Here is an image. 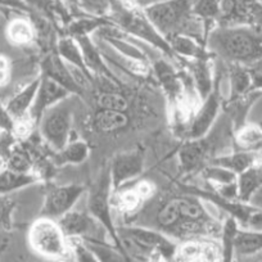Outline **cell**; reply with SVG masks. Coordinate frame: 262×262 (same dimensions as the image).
<instances>
[{"label": "cell", "mask_w": 262, "mask_h": 262, "mask_svg": "<svg viewBox=\"0 0 262 262\" xmlns=\"http://www.w3.org/2000/svg\"><path fill=\"white\" fill-rule=\"evenodd\" d=\"M205 45L225 64L249 67L262 58V27L216 25L208 32Z\"/></svg>", "instance_id": "obj_1"}, {"label": "cell", "mask_w": 262, "mask_h": 262, "mask_svg": "<svg viewBox=\"0 0 262 262\" xmlns=\"http://www.w3.org/2000/svg\"><path fill=\"white\" fill-rule=\"evenodd\" d=\"M194 3L195 0H156L143 7V12L165 39L185 35L205 45L208 32L205 22L194 14Z\"/></svg>", "instance_id": "obj_2"}, {"label": "cell", "mask_w": 262, "mask_h": 262, "mask_svg": "<svg viewBox=\"0 0 262 262\" xmlns=\"http://www.w3.org/2000/svg\"><path fill=\"white\" fill-rule=\"evenodd\" d=\"M111 2H112V9L108 19L113 25L130 34L131 36H134L137 40H143L162 52L168 58L179 62L167 40L155 29V26L147 18L143 12V7L131 0H111Z\"/></svg>", "instance_id": "obj_3"}, {"label": "cell", "mask_w": 262, "mask_h": 262, "mask_svg": "<svg viewBox=\"0 0 262 262\" xmlns=\"http://www.w3.org/2000/svg\"><path fill=\"white\" fill-rule=\"evenodd\" d=\"M117 230L122 251L128 261L147 262L155 253L161 254L166 261H171L178 253L179 247L175 241L158 229L126 226L117 228Z\"/></svg>", "instance_id": "obj_4"}, {"label": "cell", "mask_w": 262, "mask_h": 262, "mask_svg": "<svg viewBox=\"0 0 262 262\" xmlns=\"http://www.w3.org/2000/svg\"><path fill=\"white\" fill-rule=\"evenodd\" d=\"M29 243L40 256L50 259H67L71 246L55 220L40 217L29 230Z\"/></svg>", "instance_id": "obj_5"}, {"label": "cell", "mask_w": 262, "mask_h": 262, "mask_svg": "<svg viewBox=\"0 0 262 262\" xmlns=\"http://www.w3.org/2000/svg\"><path fill=\"white\" fill-rule=\"evenodd\" d=\"M112 184H111L110 168H108L100 173L94 185L90 188L88 195V212L104 228L105 233L112 239L113 244L123 253L117 226L115 225L112 216Z\"/></svg>", "instance_id": "obj_6"}, {"label": "cell", "mask_w": 262, "mask_h": 262, "mask_svg": "<svg viewBox=\"0 0 262 262\" xmlns=\"http://www.w3.org/2000/svg\"><path fill=\"white\" fill-rule=\"evenodd\" d=\"M72 108L69 98L49 108L39 122L40 137L54 152H58L71 142Z\"/></svg>", "instance_id": "obj_7"}, {"label": "cell", "mask_w": 262, "mask_h": 262, "mask_svg": "<svg viewBox=\"0 0 262 262\" xmlns=\"http://www.w3.org/2000/svg\"><path fill=\"white\" fill-rule=\"evenodd\" d=\"M221 74H215V85L213 90L206 99L201 102L200 107L191 117L190 122L186 126V139H196L207 135L220 117V111L223 107V95H221Z\"/></svg>", "instance_id": "obj_8"}, {"label": "cell", "mask_w": 262, "mask_h": 262, "mask_svg": "<svg viewBox=\"0 0 262 262\" xmlns=\"http://www.w3.org/2000/svg\"><path fill=\"white\" fill-rule=\"evenodd\" d=\"M85 191H86V188L79 184L54 186L49 189L44 198L40 216L57 221L63 215L74 210L75 205Z\"/></svg>", "instance_id": "obj_9"}, {"label": "cell", "mask_w": 262, "mask_h": 262, "mask_svg": "<svg viewBox=\"0 0 262 262\" xmlns=\"http://www.w3.org/2000/svg\"><path fill=\"white\" fill-rule=\"evenodd\" d=\"M144 150L137 148L134 150L118 153L111 162L110 176L112 191H117L128 181L139 178L144 171Z\"/></svg>", "instance_id": "obj_10"}, {"label": "cell", "mask_w": 262, "mask_h": 262, "mask_svg": "<svg viewBox=\"0 0 262 262\" xmlns=\"http://www.w3.org/2000/svg\"><path fill=\"white\" fill-rule=\"evenodd\" d=\"M67 239H100L104 228L89 212L71 210L57 220ZM107 234V233H105Z\"/></svg>", "instance_id": "obj_11"}, {"label": "cell", "mask_w": 262, "mask_h": 262, "mask_svg": "<svg viewBox=\"0 0 262 262\" xmlns=\"http://www.w3.org/2000/svg\"><path fill=\"white\" fill-rule=\"evenodd\" d=\"M72 95L67 89L55 82L54 80L47 76L40 75V85L37 90L36 98L32 104L31 111L29 113V118L34 125H39L40 120L49 108L54 107L55 104Z\"/></svg>", "instance_id": "obj_12"}, {"label": "cell", "mask_w": 262, "mask_h": 262, "mask_svg": "<svg viewBox=\"0 0 262 262\" xmlns=\"http://www.w3.org/2000/svg\"><path fill=\"white\" fill-rule=\"evenodd\" d=\"M40 75L47 76L49 79L54 80L59 85H62L64 89L69 90L74 95H81L84 90L80 88L72 75L70 66L59 57L57 50L47 53L42 60L40 62Z\"/></svg>", "instance_id": "obj_13"}, {"label": "cell", "mask_w": 262, "mask_h": 262, "mask_svg": "<svg viewBox=\"0 0 262 262\" xmlns=\"http://www.w3.org/2000/svg\"><path fill=\"white\" fill-rule=\"evenodd\" d=\"M81 49L82 57H84L85 64L88 70L93 74L94 77H103L108 82H112L115 85H120V80L115 76L108 62L103 57L99 47L92 40L90 35H84V36L74 37Z\"/></svg>", "instance_id": "obj_14"}, {"label": "cell", "mask_w": 262, "mask_h": 262, "mask_svg": "<svg viewBox=\"0 0 262 262\" xmlns=\"http://www.w3.org/2000/svg\"><path fill=\"white\" fill-rule=\"evenodd\" d=\"M213 57L198 58V59H180L181 63L188 66L189 75L193 80L194 88L201 100L206 99L215 85V72L212 71Z\"/></svg>", "instance_id": "obj_15"}, {"label": "cell", "mask_w": 262, "mask_h": 262, "mask_svg": "<svg viewBox=\"0 0 262 262\" xmlns=\"http://www.w3.org/2000/svg\"><path fill=\"white\" fill-rule=\"evenodd\" d=\"M39 85L40 75L35 77L32 81H30L29 84L25 85L22 89H19L16 94L12 95L8 102L6 103L7 111L16 122L29 118V113L31 111L32 104H34L35 98H36Z\"/></svg>", "instance_id": "obj_16"}, {"label": "cell", "mask_w": 262, "mask_h": 262, "mask_svg": "<svg viewBox=\"0 0 262 262\" xmlns=\"http://www.w3.org/2000/svg\"><path fill=\"white\" fill-rule=\"evenodd\" d=\"M262 97L261 90H252L235 99H229L225 104V115L230 120L234 131L244 125L252 105Z\"/></svg>", "instance_id": "obj_17"}, {"label": "cell", "mask_w": 262, "mask_h": 262, "mask_svg": "<svg viewBox=\"0 0 262 262\" xmlns=\"http://www.w3.org/2000/svg\"><path fill=\"white\" fill-rule=\"evenodd\" d=\"M166 40L178 57L179 62H180V59H198V58L213 57L206 49L205 45L196 41L193 37L185 36V35H171V36L166 37Z\"/></svg>", "instance_id": "obj_18"}, {"label": "cell", "mask_w": 262, "mask_h": 262, "mask_svg": "<svg viewBox=\"0 0 262 262\" xmlns=\"http://www.w3.org/2000/svg\"><path fill=\"white\" fill-rule=\"evenodd\" d=\"M55 50H57L59 57L62 58L67 64L72 66L75 69L82 71L90 80H92V81L95 82V77L93 76L92 72L88 70L86 64H85L84 57H82L81 49H80L79 44H77V41L74 37L69 36V35H62V36L57 40Z\"/></svg>", "instance_id": "obj_19"}, {"label": "cell", "mask_w": 262, "mask_h": 262, "mask_svg": "<svg viewBox=\"0 0 262 262\" xmlns=\"http://www.w3.org/2000/svg\"><path fill=\"white\" fill-rule=\"evenodd\" d=\"M89 145L84 140H71L58 152H54L53 163L57 167L67 165H81L89 157Z\"/></svg>", "instance_id": "obj_20"}, {"label": "cell", "mask_w": 262, "mask_h": 262, "mask_svg": "<svg viewBox=\"0 0 262 262\" xmlns=\"http://www.w3.org/2000/svg\"><path fill=\"white\" fill-rule=\"evenodd\" d=\"M233 144L235 150H262L261 123H244L234 131Z\"/></svg>", "instance_id": "obj_21"}, {"label": "cell", "mask_w": 262, "mask_h": 262, "mask_svg": "<svg viewBox=\"0 0 262 262\" xmlns=\"http://www.w3.org/2000/svg\"><path fill=\"white\" fill-rule=\"evenodd\" d=\"M39 180L40 178L35 172H19L4 167L0 172V194L9 195L13 191L32 185Z\"/></svg>", "instance_id": "obj_22"}, {"label": "cell", "mask_w": 262, "mask_h": 262, "mask_svg": "<svg viewBox=\"0 0 262 262\" xmlns=\"http://www.w3.org/2000/svg\"><path fill=\"white\" fill-rule=\"evenodd\" d=\"M6 36L12 45L27 47L35 41V31L31 21L25 17L11 19L7 25Z\"/></svg>", "instance_id": "obj_23"}, {"label": "cell", "mask_w": 262, "mask_h": 262, "mask_svg": "<svg viewBox=\"0 0 262 262\" xmlns=\"http://www.w3.org/2000/svg\"><path fill=\"white\" fill-rule=\"evenodd\" d=\"M262 251V230L241 228L236 234L234 256L248 257Z\"/></svg>", "instance_id": "obj_24"}, {"label": "cell", "mask_w": 262, "mask_h": 262, "mask_svg": "<svg viewBox=\"0 0 262 262\" xmlns=\"http://www.w3.org/2000/svg\"><path fill=\"white\" fill-rule=\"evenodd\" d=\"M236 185L239 201L248 203L254 191L262 186V165H254L239 173L236 178Z\"/></svg>", "instance_id": "obj_25"}, {"label": "cell", "mask_w": 262, "mask_h": 262, "mask_svg": "<svg viewBox=\"0 0 262 262\" xmlns=\"http://www.w3.org/2000/svg\"><path fill=\"white\" fill-rule=\"evenodd\" d=\"M128 123L126 112L111 110H99L94 116L93 125L99 133H115L125 128Z\"/></svg>", "instance_id": "obj_26"}, {"label": "cell", "mask_w": 262, "mask_h": 262, "mask_svg": "<svg viewBox=\"0 0 262 262\" xmlns=\"http://www.w3.org/2000/svg\"><path fill=\"white\" fill-rule=\"evenodd\" d=\"M229 84H230V98L235 99L247 93L252 92V79L248 67L239 64H228Z\"/></svg>", "instance_id": "obj_27"}, {"label": "cell", "mask_w": 262, "mask_h": 262, "mask_svg": "<svg viewBox=\"0 0 262 262\" xmlns=\"http://www.w3.org/2000/svg\"><path fill=\"white\" fill-rule=\"evenodd\" d=\"M241 225L233 216H228L221 225V259L223 262H231L234 258V246L236 234Z\"/></svg>", "instance_id": "obj_28"}, {"label": "cell", "mask_w": 262, "mask_h": 262, "mask_svg": "<svg viewBox=\"0 0 262 262\" xmlns=\"http://www.w3.org/2000/svg\"><path fill=\"white\" fill-rule=\"evenodd\" d=\"M145 201L143 196L138 193L135 186L130 189H118L112 194V205L120 210L122 213H133L142 208Z\"/></svg>", "instance_id": "obj_29"}, {"label": "cell", "mask_w": 262, "mask_h": 262, "mask_svg": "<svg viewBox=\"0 0 262 262\" xmlns=\"http://www.w3.org/2000/svg\"><path fill=\"white\" fill-rule=\"evenodd\" d=\"M100 262H128L125 254L116 246L111 247L103 239H84L81 241Z\"/></svg>", "instance_id": "obj_30"}, {"label": "cell", "mask_w": 262, "mask_h": 262, "mask_svg": "<svg viewBox=\"0 0 262 262\" xmlns=\"http://www.w3.org/2000/svg\"><path fill=\"white\" fill-rule=\"evenodd\" d=\"M193 12L205 22L207 32H210L215 27L213 24L221 19V0H195Z\"/></svg>", "instance_id": "obj_31"}, {"label": "cell", "mask_w": 262, "mask_h": 262, "mask_svg": "<svg viewBox=\"0 0 262 262\" xmlns=\"http://www.w3.org/2000/svg\"><path fill=\"white\" fill-rule=\"evenodd\" d=\"M202 173V178L210 184L211 186L216 185H225V184H231L235 183L238 175L234 173L233 171L228 170L225 167H221V166L212 165V163H208L205 167L201 170Z\"/></svg>", "instance_id": "obj_32"}, {"label": "cell", "mask_w": 262, "mask_h": 262, "mask_svg": "<svg viewBox=\"0 0 262 262\" xmlns=\"http://www.w3.org/2000/svg\"><path fill=\"white\" fill-rule=\"evenodd\" d=\"M77 7L88 16L108 18L112 9L111 0H77Z\"/></svg>", "instance_id": "obj_33"}, {"label": "cell", "mask_w": 262, "mask_h": 262, "mask_svg": "<svg viewBox=\"0 0 262 262\" xmlns=\"http://www.w3.org/2000/svg\"><path fill=\"white\" fill-rule=\"evenodd\" d=\"M97 104L99 110H111L126 112L128 108L127 100L122 94L116 92H103L98 95Z\"/></svg>", "instance_id": "obj_34"}, {"label": "cell", "mask_w": 262, "mask_h": 262, "mask_svg": "<svg viewBox=\"0 0 262 262\" xmlns=\"http://www.w3.org/2000/svg\"><path fill=\"white\" fill-rule=\"evenodd\" d=\"M16 203L9 198V195L0 194V229L11 230L12 213L14 211Z\"/></svg>", "instance_id": "obj_35"}, {"label": "cell", "mask_w": 262, "mask_h": 262, "mask_svg": "<svg viewBox=\"0 0 262 262\" xmlns=\"http://www.w3.org/2000/svg\"><path fill=\"white\" fill-rule=\"evenodd\" d=\"M70 246L77 262H100L80 239H70Z\"/></svg>", "instance_id": "obj_36"}, {"label": "cell", "mask_w": 262, "mask_h": 262, "mask_svg": "<svg viewBox=\"0 0 262 262\" xmlns=\"http://www.w3.org/2000/svg\"><path fill=\"white\" fill-rule=\"evenodd\" d=\"M14 127H16V121L7 111L6 103L2 99V93H0V131L14 133Z\"/></svg>", "instance_id": "obj_37"}, {"label": "cell", "mask_w": 262, "mask_h": 262, "mask_svg": "<svg viewBox=\"0 0 262 262\" xmlns=\"http://www.w3.org/2000/svg\"><path fill=\"white\" fill-rule=\"evenodd\" d=\"M12 79V62L6 54H0V89L6 88Z\"/></svg>", "instance_id": "obj_38"}, {"label": "cell", "mask_w": 262, "mask_h": 262, "mask_svg": "<svg viewBox=\"0 0 262 262\" xmlns=\"http://www.w3.org/2000/svg\"><path fill=\"white\" fill-rule=\"evenodd\" d=\"M0 11H13L27 16L31 9L24 0H0Z\"/></svg>", "instance_id": "obj_39"}, {"label": "cell", "mask_w": 262, "mask_h": 262, "mask_svg": "<svg viewBox=\"0 0 262 262\" xmlns=\"http://www.w3.org/2000/svg\"><path fill=\"white\" fill-rule=\"evenodd\" d=\"M252 79V90L262 92V58L248 67Z\"/></svg>", "instance_id": "obj_40"}, {"label": "cell", "mask_w": 262, "mask_h": 262, "mask_svg": "<svg viewBox=\"0 0 262 262\" xmlns=\"http://www.w3.org/2000/svg\"><path fill=\"white\" fill-rule=\"evenodd\" d=\"M244 228L253 229V230H262V210L254 208Z\"/></svg>", "instance_id": "obj_41"}, {"label": "cell", "mask_w": 262, "mask_h": 262, "mask_svg": "<svg viewBox=\"0 0 262 262\" xmlns=\"http://www.w3.org/2000/svg\"><path fill=\"white\" fill-rule=\"evenodd\" d=\"M248 203L252 206V207L262 210V186H259V188L254 191L253 195L251 196V200H249Z\"/></svg>", "instance_id": "obj_42"}, {"label": "cell", "mask_w": 262, "mask_h": 262, "mask_svg": "<svg viewBox=\"0 0 262 262\" xmlns=\"http://www.w3.org/2000/svg\"><path fill=\"white\" fill-rule=\"evenodd\" d=\"M131 2H134V3H137V4H142V3H153V2H156V0H131ZM145 6H147V4H145Z\"/></svg>", "instance_id": "obj_43"}, {"label": "cell", "mask_w": 262, "mask_h": 262, "mask_svg": "<svg viewBox=\"0 0 262 262\" xmlns=\"http://www.w3.org/2000/svg\"><path fill=\"white\" fill-rule=\"evenodd\" d=\"M6 167V161L3 160V157H2V156H0V172H2V171H3V168Z\"/></svg>", "instance_id": "obj_44"}, {"label": "cell", "mask_w": 262, "mask_h": 262, "mask_svg": "<svg viewBox=\"0 0 262 262\" xmlns=\"http://www.w3.org/2000/svg\"><path fill=\"white\" fill-rule=\"evenodd\" d=\"M62 2H64V3H69V4H74V6H76L77 4V0H62Z\"/></svg>", "instance_id": "obj_45"}, {"label": "cell", "mask_w": 262, "mask_h": 262, "mask_svg": "<svg viewBox=\"0 0 262 262\" xmlns=\"http://www.w3.org/2000/svg\"><path fill=\"white\" fill-rule=\"evenodd\" d=\"M257 2H258V3H261V4H262V0H257Z\"/></svg>", "instance_id": "obj_46"}, {"label": "cell", "mask_w": 262, "mask_h": 262, "mask_svg": "<svg viewBox=\"0 0 262 262\" xmlns=\"http://www.w3.org/2000/svg\"><path fill=\"white\" fill-rule=\"evenodd\" d=\"M261 125H262V122H261Z\"/></svg>", "instance_id": "obj_47"}]
</instances>
